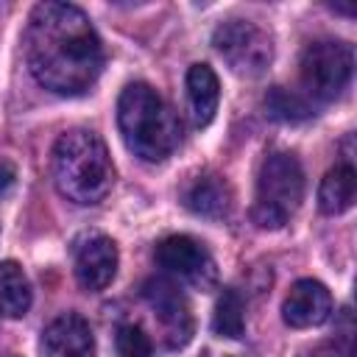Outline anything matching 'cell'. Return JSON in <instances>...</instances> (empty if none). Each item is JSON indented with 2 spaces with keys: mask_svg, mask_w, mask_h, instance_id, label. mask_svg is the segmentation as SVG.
I'll list each match as a JSON object with an SVG mask.
<instances>
[{
  "mask_svg": "<svg viewBox=\"0 0 357 357\" xmlns=\"http://www.w3.org/2000/svg\"><path fill=\"white\" fill-rule=\"evenodd\" d=\"M265 109L271 117L276 120H284V123H298V120H307L312 114L307 98L284 89V86H273L268 95H265Z\"/></svg>",
  "mask_w": 357,
  "mask_h": 357,
  "instance_id": "cell-17",
  "label": "cell"
},
{
  "mask_svg": "<svg viewBox=\"0 0 357 357\" xmlns=\"http://www.w3.org/2000/svg\"><path fill=\"white\" fill-rule=\"evenodd\" d=\"M117 354L120 357H151V337L139 324L117 326Z\"/></svg>",
  "mask_w": 357,
  "mask_h": 357,
  "instance_id": "cell-18",
  "label": "cell"
},
{
  "mask_svg": "<svg viewBox=\"0 0 357 357\" xmlns=\"http://www.w3.org/2000/svg\"><path fill=\"white\" fill-rule=\"evenodd\" d=\"M31 310V282L14 259L0 262V315L22 318Z\"/></svg>",
  "mask_w": 357,
  "mask_h": 357,
  "instance_id": "cell-15",
  "label": "cell"
},
{
  "mask_svg": "<svg viewBox=\"0 0 357 357\" xmlns=\"http://www.w3.org/2000/svg\"><path fill=\"white\" fill-rule=\"evenodd\" d=\"M42 357H95L89 324L75 312H64L50 321L42 332Z\"/></svg>",
  "mask_w": 357,
  "mask_h": 357,
  "instance_id": "cell-11",
  "label": "cell"
},
{
  "mask_svg": "<svg viewBox=\"0 0 357 357\" xmlns=\"http://www.w3.org/2000/svg\"><path fill=\"white\" fill-rule=\"evenodd\" d=\"M220 100V84L209 64H192L187 70V103H190V120L195 128H204L212 123Z\"/></svg>",
  "mask_w": 357,
  "mask_h": 357,
  "instance_id": "cell-13",
  "label": "cell"
},
{
  "mask_svg": "<svg viewBox=\"0 0 357 357\" xmlns=\"http://www.w3.org/2000/svg\"><path fill=\"white\" fill-rule=\"evenodd\" d=\"M315 357H351V343H349V337L335 340V343H326V346H321L315 351Z\"/></svg>",
  "mask_w": 357,
  "mask_h": 357,
  "instance_id": "cell-19",
  "label": "cell"
},
{
  "mask_svg": "<svg viewBox=\"0 0 357 357\" xmlns=\"http://www.w3.org/2000/svg\"><path fill=\"white\" fill-rule=\"evenodd\" d=\"M14 178H17L14 167L6 165V162H0V195H6V192L14 187Z\"/></svg>",
  "mask_w": 357,
  "mask_h": 357,
  "instance_id": "cell-20",
  "label": "cell"
},
{
  "mask_svg": "<svg viewBox=\"0 0 357 357\" xmlns=\"http://www.w3.org/2000/svg\"><path fill=\"white\" fill-rule=\"evenodd\" d=\"M212 329H215V335L229 337V340L243 337V332H245V301L234 287H226L218 296L215 315H212Z\"/></svg>",
  "mask_w": 357,
  "mask_h": 357,
  "instance_id": "cell-16",
  "label": "cell"
},
{
  "mask_svg": "<svg viewBox=\"0 0 357 357\" xmlns=\"http://www.w3.org/2000/svg\"><path fill=\"white\" fill-rule=\"evenodd\" d=\"M184 204L201 218H226L231 212V187L218 173H201L187 184Z\"/></svg>",
  "mask_w": 357,
  "mask_h": 357,
  "instance_id": "cell-12",
  "label": "cell"
},
{
  "mask_svg": "<svg viewBox=\"0 0 357 357\" xmlns=\"http://www.w3.org/2000/svg\"><path fill=\"white\" fill-rule=\"evenodd\" d=\"M332 315V293L318 279H298L290 284L282 301V318L293 329H312L329 321Z\"/></svg>",
  "mask_w": 357,
  "mask_h": 357,
  "instance_id": "cell-10",
  "label": "cell"
},
{
  "mask_svg": "<svg viewBox=\"0 0 357 357\" xmlns=\"http://www.w3.org/2000/svg\"><path fill=\"white\" fill-rule=\"evenodd\" d=\"M120 134L142 162L167 159L181 142V123L165 98L148 84H128L117 100Z\"/></svg>",
  "mask_w": 357,
  "mask_h": 357,
  "instance_id": "cell-3",
  "label": "cell"
},
{
  "mask_svg": "<svg viewBox=\"0 0 357 357\" xmlns=\"http://www.w3.org/2000/svg\"><path fill=\"white\" fill-rule=\"evenodd\" d=\"M156 262L170 279L206 290L218 279V268L204 243L190 234H170L156 245Z\"/></svg>",
  "mask_w": 357,
  "mask_h": 357,
  "instance_id": "cell-8",
  "label": "cell"
},
{
  "mask_svg": "<svg viewBox=\"0 0 357 357\" xmlns=\"http://www.w3.org/2000/svg\"><path fill=\"white\" fill-rule=\"evenodd\" d=\"M142 298L156 321V335L165 349H184L192 337V310L181 287L170 276H151L142 284Z\"/></svg>",
  "mask_w": 357,
  "mask_h": 357,
  "instance_id": "cell-7",
  "label": "cell"
},
{
  "mask_svg": "<svg viewBox=\"0 0 357 357\" xmlns=\"http://www.w3.org/2000/svg\"><path fill=\"white\" fill-rule=\"evenodd\" d=\"M56 190L81 206L103 201L114 181V165L106 142L89 128H70L53 145Z\"/></svg>",
  "mask_w": 357,
  "mask_h": 357,
  "instance_id": "cell-2",
  "label": "cell"
},
{
  "mask_svg": "<svg viewBox=\"0 0 357 357\" xmlns=\"http://www.w3.org/2000/svg\"><path fill=\"white\" fill-rule=\"evenodd\" d=\"M354 50L340 39H318L310 42L298 61V75L307 98L335 100L351 81Z\"/></svg>",
  "mask_w": 357,
  "mask_h": 357,
  "instance_id": "cell-5",
  "label": "cell"
},
{
  "mask_svg": "<svg viewBox=\"0 0 357 357\" xmlns=\"http://www.w3.org/2000/svg\"><path fill=\"white\" fill-rule=\"evenodd\" d=\"M117 245L100 231H84L73 243V271L84 290L98 293L112 284L117 273Z\"/></svg>",
  "mask_w": 357,
  "mask_h": 357,
  "instance_id": "cell-9",
  "label": "cell"
},
{
  "mask_svg": "<svg viewBox=\"0 0 357 357\" xmlns=\"http://www.w3.org/2000/svg\"><path fill=\"white\" fill-rule=\"evenodd\" d=\"M25 61L36 84L56 95H84L100 75L103 45L73 3L33 6L25 28Z\"/></svg>",
  "mask_w": 357,
  "mask_h": 357,
  "instance_id": "cell-1",
  "label": "cell"
},
{
  "mask_svg": "<svg viewBox=\"0 0 357 357\" xmlns=\"http://www.w3.org/2000/svg\"><path fill=\"white\" fill-rule=\"evenodd\" d=\"M212 45H215L218 56L229 64V70L237 75H245V78L262 75L273 59L271 33L254 20L234 17V20L220 22L212 33Z\"/></svg>",
  "mask_w": 357,
  "mask_h": 357,
  "instance_id": "cell-6",
  "label": "cell"
},
{
  "mask_svg": "<svg viewBox=\"0 0 357 357\" xmlns=\"http://www.w3.org/2000/svg\"><path fill=\"white\" fill-rule=\"evenodd\" d=\"M357 198V173L351 162L335 165L318 187V209L324 215H343Z\"/></svg>",
  "mask_w": 357,
  "mask_h": 357,
  "instance_id": "cell-14",
  "label": "cell"
},
{
  "mask_svg": "<svg viewBox=\"0 0 357 357\" xmlns=\"http://www.w3.org/2000/svg\"><path fill=\"white\" fill-rule=\"evenodd\" d=\"M304 198V170L301 162L287 151H273L262 159L257 176V192L251 218L259 229H282Z\"/></svg>",
  "mask_w": 357,
  "mask_h": 357,
  "instance_id": "cell-4",
  "label": "cell"
}]
</instances>
